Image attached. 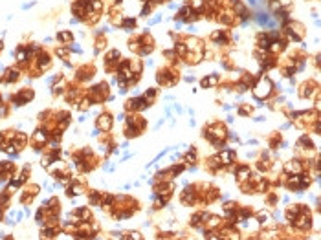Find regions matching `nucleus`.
<instances>
[{
  "label": "nucleus",
  "instance_id": "nucleus-1",
  "mask_svg": "<svg viewBox=\"0 0 321 240\" xmlns=\"http://www.w3.org/2000/svg\"><path fill=\"white\" fill-rule=\"evenodd\" d=\"M270 92H272V83H270V79H264V77L259 79V83L255 84V90H253V94H255L257 99H264V97H268Z\"/></svg>",
  "mask_w": 321,
  "mask_h": 240
},
{
  "label": "nucleus",
  "instance_id": "nucleus-2",
  "mask_svg": "<svg viewBox=\"0 0 321 240\" xmlns=\"http://www.w3.org/2000/svg\"><path fill=\"white\" fill-rule=\"evenodd\" d=\"M97 127L99 128H103V130H108L110 127H112V119H110V116H101L99 117V121H97Z\"/></svg>",
  "mask_w": 321,
  "mask_h": 240
},
{
  "label": "nucleus",
  "instance_id": "nucleus-3",
  "mask_svg": "<svg viewBox=\"0 0 321 240\" xmlns=\"http://www.w3.org/2000/svg\"><path fill=\"white\" fill-rule=\"evenodd\" d=\"M286 169L292 170V172H299V170H301V163H299V161H292V163H288V165H286Z\"/></svg>",
  "mask_w": 321,
  "mask_h": 240
},
{
  "label": "nucleus",
  "instance_id": "nucleus-4",
  "mask_svg": "<svg viewBox=\"0 0 321 240\" xmlns=\"http://www.w3.org/2000/svg\"><path fill=\"white\" fill-rule=\"evenodd\" d=\"M217 81H218V77H217V75H211L209 79H204V81H202V86L206 88V86H209V84H217Z\"/></svg>",
  "mask_w": 321,
  "mask_h": 240
},
{
  "label": "nucleus",
  "instance_id": "nucleus-5",
  "mask_svg": "<svg viewBox=\"0 0 321 240\" xmlns=\"http://www.w3.org/2000/svg\"><path fill=\"white\" fill-rule=\"evenodd\" d=\"M233 152H222V163H231Z\"/></svg>",
  "mask_w": 321,
  "mask_h": 240
},
{
  "label": "nucleus",
  "instance_id": "nucleus-6",
  "mask_svg": "<svg viewBox=\"0 0 321 240\" xmlns=\"http://www.w3.org/2000/svg\"><path fill=\"white\" fill-rule=\"evenodd\" d=\"M33 139H35V141H39V143H40V141H44V139H46V132H42V130H39V132L33 136Z\"/></svg>",
  "mask_w": 321,
  "mask_h": 240
},
{
  "label": "nucleus",
  "instance_id": "nucleus-7",
  "mask_svg": "<svg viewBox=\"0 0 321 240\" xmlns=\"http://www.w3.org/2000/svg\"><path fill=\"white\" fill-rule=\"evenodd\" d=\"M7 73H9V75H7V81H15V79H18V72H17V70H9Z\"/></svg>",
  "mask_w": 321,
  "mask_h": 240
},
{
  "label": "nucleus",
  "instance_id": "nucleus-8",
  "mask_svg": "<svg viewBox=\"0 0 321 240\" xmlns=\"http://www.w3.org/2000/svg\"><path fill=\"white\" fill-rule=\"evenodd\" d=\"M191 6L195 7V9H200L202 6H204V2H202V0H193V2H191Z\"/></svg>",
  "mask_w": 321,
  "mask_h": 240
},
{
  "label": "nucleus",
  "instance_id": "nucleus-9",
  "mask_svg": "<svg viewBox=\"0 0 321 240\" xmlns=\"http://www.w3.org/2000/svg\"><path fill=\"white\" fill-rule=\"evenodd\" d=\"M59 37H61V39H62V40H70V39H72V35H70V33H68V31H64V33H61V35H59Z\"/></svg>",
  "mask_w": 321,
  "mask_h": 240
},
{
  "label": "nucleus",
  "instance_id": "nucleus-10",
  "mask_svg": "<svg viewBox=\"0 0 321 240\" xmlns=\"http://www.w3.org/2000/svg\"><path fill=\"white\" fill-rule=\"evenodd\" d=\"M123 26H125V28H130V26H134V20H130V18H128V20H125V24H123Z\"/></svg>",
  "mask_w": 321,
  "mask_h": 240
},
{
  "label": "nucleus",
  "instance_id": "nucleus-11",
  "mask_svg": "<svg viewBox=\"0 0 321 240\" xmlns=\"http://www.w3.org/2000/svg\"><path fill=\"white\" fill-rule=\"evenodd\" d=\"M18 61H26V51H18Z\"/></svg>",
  "mask_w": 321,
  "mask_h": 240
},
{
  "label": "nucleus",
  "instance_id": "nucleus-12",
  "mask_svg": "<svg viewBox=\"0 0 321 240\" xmlns=\"http://www.w3.org/2000/svg\"><path fill=\"white\" fill-rule=\"evenodd\" d=\"M92 6H94V9H101V2H97V0H94Z\"/></svg>",
  "mask_w": 321,
  "mask_h": 240
},
{
  "label": "nucleus",
  "instance_id": "nucleus-13",
  "mask_svg": "<svg viewBox=\"0 0 321 240\" xmlns=\"http://www.w3.org/2000/svg\"><path fill=\"white\" fill-rule=\"evenodd\" d=\"M218 224V218H211V222H209V225L213 227V225H217Z\"/></svg>",
  "mask_w": 321,
  "mask_h": 240
}]
</instances>
